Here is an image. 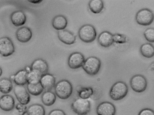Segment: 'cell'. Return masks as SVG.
<instances>
[{
  "label": "cell",
  "instance_id": "obj_27",
  "mask_svg": "<svg viewBox=\"0 0 154 115\" xmlns=\"http://www.w3.org/2000/svg\"><path fill=\"white\" fill-rule=\"evenodd\" d=\"M42 76L38 73L32 70L28 73L27 76V82L32 84H37L40 82Z\"/></svg>",
  "mask_w": 154,
  "mask_h": 115
},
{
  "label": "cell",
  "instance_id": "obj_7",
  "mask_svg": "<svg viewBox=\"0 0 154 115\" xmlns=\"http://www.w3.org/2000/svg\"><path fill=\"white\" fill-rule=\"evenodd\" d=\"M130 85L134 91L141 93L146 89L147 83L144 76L141 75L137 74L131 78Z\"/></svg>",
  "mask_w": 154,
  "mask_h": 115
},
{
  "label": "cell",
  "instance_id": "obj_10",
  "mask_svg": "<svg viewBox=\"0 0 154 115\" xmlns=\"http://www.w3.org/2000/svg\"><path fill=\"white\" fill-rule=\"evenodd\" d=\"M83 54L79 52H74L71 54L68 60V64L70 68L76 69L82 67L85 61Z\"/></svg>",
  "mask_w": 154,
  "mask_h": 115
},
{
  "label": "cell",
  "instance_id": "obj_24",
  "mask_svg": "<svg viewBox=\"0 0 154 115\" xmlns=\"http://www.w3.org/2000/svg\"><path fill=\"white\" fill-rule=\"evenodd\" d=\"M44 107L41 104H35L30 105L27 109V115H45Z\"/></svg>",
  "mask_w": 154,
  "mask_h": 115
},
{
  "label": "cell",
  "instance_id": "obj_29",
  "mask_svg": "<svg viewBox=\"0 0 154 115\" xmlns=\"http://www.w3.org/2000/svg\"><path fill=\"white\" fill-rule=\"evenodd\" d=\"M114 42L119 44H123L127 42V38L124 35L116 33L113 35Z\"/></svg>",
  "mask_w": 154,
  "mask_h": 115
},
{
  "label": "cell",
  "instance_id": "obj_21",
  "mask_svg": "<svg viewBox=\"0 0 154 115\" xmlns=\"http://www.w3.org/2000/svg\"><path fill=\"white\" fill-rule=\"evenodd\" d=\"M56 97L55 94L51 91H46L41 96V100L43 104L47 106L53 105L56 101Z\"/></svg>",
  "mask_w": 154,
  "mask_h": 115
},
{
  "label": "cell",
  "instance_id": "obj_28",
  "mask_svg": "<svg viewBox=\"0 0 154 115\" xmlns=\"http://www.w3.org/2000/svg\"><path fill=\"white\" fill-rule=\"evenodd\" d=\"M146 40L150 42H154V28L149 27L146 29L143 33Z\"/></svg>",
  "mask_w": 154,
  "mask_h": 115
},
{
  "label": "cell",
  "instance_id": "obj_11",
  "mask_svg": "<svg viewBox=\"0 0 154 115\" xmlns=\"http://www.w3.org/2000/svg\"><path fill=\"white\" fill-rule=\"evenodd\" d=\"M116 112L115 106L112 103L108 101L100 103L96 108L97 115H115Z\"/></svg>",
  "mask_w": 154,
  "mask_h": 115
},
{
  "label": "cell",
  "instance_id": "obj_4",
  "mask_svg": "<svg viewBox=\"0 0 154 115\" xmlns=\"http://www.w3.org/2000/svg\"><path fill=\"white\" fill-rule=\"evenodd\" d=\"M78 35L82 41L89 43L95 40L97 36V33L93 26L86 24L80 28L78 31Z\"/></svg>",
  "mask_w": 154,
  "mask_h": 115
},
{
  "label": "cell",
  "instance_id": "obj_25",
  "mask_svg": "<svg viewBox=\"0 0 154 115\" xmlns=\"http://www.w3.org/2000/svg\"><path fill=\"white\" fill-rule=\"evenodd\" d=\"M13 88L11 80L9 79L4 78L0 80V90L3 94H7L10 92Z\"/></svg>",
  "mask_w": 154,
  "mask_h": 115
},
{
  "label": "cell",
  "instance_id": "obj_12",
  "mask_svg": "<svg viewBox=\"0 0 154 115\" xmlns=\"http://www.w3.org/2000/svg\"><path fill=\"white\" fill-rule=\"evenodd\" d=\"M57 33L59 39L65 44L71 45L75 42L76 38L75 36L67 30H58Z\"/></svg>",
  "mask_w": 154,
  "mask_h": 115
},
{
  "label": "cell",
  "instance_id": "obj_16",
  "mask_svg": "<svg viewBox=\"0 0 154 115\" xmlns=\"http://www.w3.org/2000/svg\"><path fill=\"white\" fill-rule=\"evenodd\" d=\"M40 82L44 90L51 91L55 85L56 79L52 74L46 73L42 76Z\"/></svg>",
  "mask_w": 154,
  "mask_h": 115
},
{
  "label": "cell",
  "instance_id": "obj_32",
  "mask_svg": "<svg viewBox=\"0 0 154 115\" xmlns=\"http://www.w3.org/2000/svg\"><path fill=\"white\" fill-rule=\"evenodd\" d=\"M28 2H29L30 3L34 4H39L41 3L43 0H28Z\"/></svg>",
  "mask_w": 154,
  "mask_h": 115
},
{
  "label": "cell",
  "instance_id": "obj_18",
  "mask_svg": "<svg viewBox=\"0 0 154 115\" xmlns=\"http://www.w3.org/2000/svg\"><path fill=\"white\" fill-rule=\"evenodd\" d=\"M10 18L12 24L16 26L23 25L25 23L26 20L25 14L21 10L13 12L11 14Z\"/></svg>",
  "mask_w": 154,
  "mask_h": 115
},
{
  "label": "cell",
  "instance_id": "obj_14",
  "mask_svg": "<svg viewBox=\"0 0 154 115\" xmlns=\"http://www.w3.org/2000/svg\"><path fill=\"white\" fill-rule=\"evenodd\" d=\"M15 105L14 99L11 95H5L1 97L0 107L2 110L5 111H10L14 108Z\"/></svg>",
  "mask_w": 154,
  "mask_h": 115
},
{
  "label": "cell",
  "instance_id": "obj_2",
  "mask_svg": "<svg viewBox=\"0 0 154 115\" xmlns=\"http://www.w3.org/2000/svg\"><path fill=\"white\" fill-rule=\"evenodd\" d=\"M128 88L124 82L119 81L115 83L111 87L109 95L111 98L114 101H118L123 98L127 95Z\"/></svg>",
  "mask_w": 154,
  "mask_h": 115
},
{
  "label": "cell",
  "instance_id": "obj_19",
  "mask_svg": "<svg viewBox=\"0 0 154 115\" xmlns=\"http://www.w3.org/2000/svg\"><path fill=\"white\" fill-rule=\"evenodd\" d=\"M68 21L63 15H59L55 16L52 21V25L54 29L57 30H64L66 27Z\"/></svg>",
  "mask_w": 154,
  "mask_h": 115
},
{
  "label": "cell",
  "instance_id": "obj_31",
  "mask_svg": "<svg viewBox=\"0 0 154 115\" xmlns=\"http://www.w3.org/2000/svg\"><path fill=\"white\" fill-rule=\"evenodd\" d=\"M48 115H66L62 110L60 109H55L51 110Z\"/></svg>",
  "mask_w": 154,
  "mask_h": 115
},
{
  "label": "cell",
  "instance_id": "obj_9",
  "mask_svg": "<svg viewBox=\"0 0 154 115\" xmlns=\"http://www.w3.org/2000/svg\"><path fill=\"white\" fill-rule=\"evenodd\" d=\"M14 92L17 100L21 104L26 105L30 102V95L24 86L16 85Z\"/></svg>",
  "mask_w": 154,
  "mask_h": 115
},
{
  "label": "cell",
  "instance_id": "obj_33",
  "mask_svg": "<svg viewBox=\"0 0 154 115\" xmlns=\"http://www.w3.org/2000/svg\"><path fill=\"white\" fill-rule=\"evenodd\" d=\"M25 70L27 71L28 73L30 72L31 70V67H30L29 66H26L25 68Z\"/></svg>",
  "mask_w": 154,
  "mask_h": 115
},
{
  "label": "cell",
  "instance_id": "obj_20",
  "mask_svg": "<svg viewBox=\"0 0 154 115\" xmlns=\"http://www.w3.org/2000/svg\"><path fill=\"white\" fill-rule=\"evenodd\" d=\"M28 72L25 69L20 70L14 74L13 81L16 85H23L27 82V76Z\"/></svg>",
  "mask_w": 154,
  "mask_h": 115
},
{
  "label": "cell",
  "instance_id": "obj_13",
  "mask_svg": "<svg viewBox=\"0 0 154 115\" xmlns=\"http://www.w3.org/2000/svg\"><path fill=\"white\" fill-rule=\"evenodd\" d=\"M31 67L32 70L35 71L42 76L47 73L49 67L47 62L41 58H38L32 63Z\"/></svg>",
  "mask_w": 154,
  "mask_h": 115
},
{
  "label": "cell",
  "instance_id": "obj_30",
  "mask_svg": "<svg viewBox=\"0 0 154 115\" xmlns=\"http://www.w3.org/2000/svg\"><path fill=\"white\" fill-rule=\"evenodd\" d=\"M138 115H154V111L150 108H144L139 112Z\"/></svg>",
  "mask_w": 154,
  "mask_h": 115
},
{
  "label": "cell",
  "instance_id": "obj_23",
  "mask_svg": "<svg viewBox=\"0 0 154 115\" xmlns=\"http://www.w3.org/2000/svg\"><path fill=\"white\" fill-rule=\"evenodd\" d=\"M90 10L95 14L100 13L104 8V4L101 0H91L88 3Z\"/></svg>",
  "mask_w": 154,
  "mask_h": 115
},
{
  "label": "cell",
  "instance_id": "obj_3",
  "mask_svg": "<svg viewBox=\"0 0 154 115\" xmlns=\"http://www.w3.org/2000/svg\"><path fill=\"white\" fill-rule=\"evenodd\" d=\"M71 107L72 111L77 115H86L90 112L91 104L86 99L79 98L74 100Z\"/></svg>",
  "mask_w": 154,
  "mask_h": 115
},
{
  "label": "cell",
  "instance_id": "obj_15",
  "mask_svg": "<svg viewBox=\"0 0 154 115\" xmlns=\"http://www.w3.org/2000/svg\"><path fill=\"white\" fill-rule=\"evenodd\" d=\"M17 40L22 43H26L31 39L32 33L30 29L26 26H23L19 28L16 33Z\"/></svg>",
  "mask_w": 154,
  "mask_h": 115
},
{
  "label": "cell",
  "instance_id": "obj_17",
  "mask_svg": "<svg viewBox=\"0 0 154 115\" xmlns=\"http://www.w3.org/2000/svg\"><path fill=\"white\" fill-rule=\"evenodd\" d=\"M97 40L98 43L101 46L108 47L111 46L114 42L113 35L108 31H103L99 35Z\"/></svg>",
  "mask_w": 154,
  "mask_h": 115
},
{
  "label": "cell",
  "instance_id": "obj_22",
  "mask_svg": "<svg viewBox=\"0 0 154 115\" xmlns=\"http://www.w3.org/2000/svg\"><path fill=\"white\" fill-rule=\"evenodd\" d=\"M140 52L143 57L150 58L154 56V46L148 43L142 44L140 48Z\"/></svg>",
  "mask_w": 154,
  "mask_h": 115
},
{
  "label": "cell",
  "instance_id": "obj_26",
  "mask_svg": "<svg viewBox=\"0 0 154 115\" xmlns=\"http://www.w3.org/2000/svg\"><path fill=\"white\" fill-rule=\"evenodd\" d=\"M27 88L29 93L34 96H38L40 95L44 90L40 82L35 84L28 83L27 85Z\"/></svg>",
  "mask_w": 154,
  "mask_h": 115
},
{
  "label": "cell",
  "instance_id": "obj_8",
  "mask_svg": "<svg viewBox=\"0 0 154 115\" xmlns=\"http://www.w3.org/2000/svg\"><path fill=\"white\" fill-rule=\"evenodd\" d=\"M15 51L14 43L9 37L4 36L0 38V53L4 57L12 54Z\"/></svg>",
  "mask_w": 154,
  "mask_h": 115
},
{
  "label": "cell",
  "instance_id": "obj_6",
  "mask_svg": "<svg viewBox=\"0 0 154 115\" xmlns=\"http://www.w3.org/2000/svg\"><path fill=\"white\" fill-rule=\"evenodd\" d=\"M154 20V14L150 9L144 8L139 10L135 16V20L139 25L147 26L150 25Z\"/></svg>",
  "mask_w": 154,
  "mask_h": 115
},
{
  "label": "cell",
  "instance_id": "obj_5",
  "mask_svg": "<svg viewBox=\"0 0 154 115\" xmlns=\"http://www.w3.org/2000/svg\"><path fill=\"white\" fill-rule=\"evenodd\" d=\"M101 66L100 60L95 56H90L85 61L82 68L88 75L94 76L100 70Z\"/></svg>",
  "mask_w": 154,
  "mask_h": 115
},
{
  "label": "cell",
  "instance_id": "obj_1",
  "mask_svg": "<svg viewBox=\"0 0 154 115\" xmlns=\"http://www.w3.org/2000/svg\"><path fill=\"white\" fill-rule=\"evenodd\" d=\"M55 94L60 98L66 99L71 95L73 91L72 84L68 80L62 79L59 81L54 86Z\"/></svg>",
  "mask_w": 154,
  "mask_h": 115
}]
</instances>
